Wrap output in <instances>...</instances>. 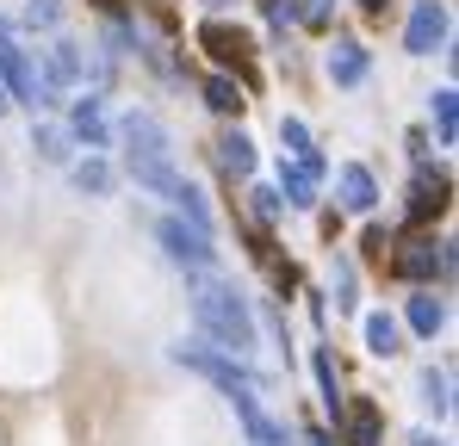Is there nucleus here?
Wrapping results in <instances>:
<instances>
[{"mask_svg": "<svg viewBox=\"0 0 459 446\" xmlns=\"http://www.w3.org/2000/svg\"><path fill=\"white\" fill-rule=\"evenodd\" d=\"M193 322H199V335H205L218 354H230V360H248V354L261 347L248 297L236 292V286H224V279H212V273L193 286Z\"/></svg>", "mask_w": 459, "mask_h": 446, "instance_id": "obj_1", "label": "nucleus"}, {"mask_svg": "<svg viewBox=\"0 0 459 446\" xmlns=\"http://www.w3.org/2000/svg\"><path fill=\"white\" fill-rule=\"evenodd\" d=\"M118 149H125V174H131L143 193L174 199L180 167H174V143H168V131H161L155 112H125V118H118Z\"/></svg>", "mask_w": 459, "mask_h": 446, "instance_id": "obj_2", "label": "nucleus"}, {"mask_svg": "<svg viewBox=\"0 0 459 446\" xmlns=\"http://www.w3.org/2000/svg\"><path fill=\"white\" fill-rule=\"evenodd\" d=\"M155 242L168 248V261L174 267H186V273H218V248H212V229H193L186 218H161L155 223Z\"/></svg>", "mask_w": 459, "mask_h": 446, "instance_id": "obj_3", "label": "nucleus"}, {"mask_svg": "<svg viewBox=\"0 0 459 446\" xmlns=\"http://www.w3.org/2000/svg\"><path fill=\"white\" fill-rule=\"evenodd\" d=\"M0 87H6L13 106H31V112H38V106H56V87L44 81V69H38L19 44H6V38H0Z\"/></svg>", "mask_w": 459, "mask_h": 446, "instance_id": "obj_4", "label": "nucleus"}, {"mask_svg": "<svg viewBox=\"0 0 459 446\" xmlns=\"http://www.w3.org/2000/svg\"><path fill=\"white\" fill-rule=\"evenodd\" d=\"M174 366H186V372H199L205 384H218L224 397H236V390H261V378L242 366V360H230V354H218V347H174Z\"/></svg>", "mask_w": 459, "mask_h": 446, "instance_id": "obj_5", "label": "nucleus"}, {"mask_svg": "<svg viewBox=\"0 0 459 446\" xmlns=\"http://www.w3.org/2000/svg\"><path fill=\"white\" fill-rule=\"evenodd\" d=\"M447 44V0H416L410 25H403V50L410 56H435Z\"/></svg>", "mask_w": 459, "mask_h": 446, "instance_id": "obj_6", "label": "nucleus"}, {"mask_svg": "<svg viewBox=\"0 0 459 446\" xmlns=\"http://www.w3.org/2000/svg\"><path fill=\"white\" fill-rule=\"evenodd\" d=\"M397 273L416 279V286H429L435 273H454V254H447V242H410L397 254Z\"/></svg>", "mask_w": 459, "mask_h": 446, "instance_id": "obj_7", "label": "nucleus"}, {"mask_svg": "<svg viewBox=\"0 0 459 446\" xmlns=\"http://www.w3.org/2000/svg\"><path fill=\"white\" fill-rule=\"evenodd\" d=\"M230 409L242 416V428H248V441H255V446H292V434H286V428L255 403V390H236V397H230Z\"/></svg>", "mask_w": 459, "mask_h": 446, "instance_id": "obj_8", "label": "nucleus"}, {"mask_svg": "<svg viewBox=\"0 0 459 446\" xmlns=\"http://www.w3.org/2000/svg\"><path fill=\"white\" fill-rule=\"evenodd\" d=\"M335 193H342V211H354V218H367V211L379 205V180H373L360 161L335 167Z\"/></svg>", "mask_w": 459, "mask_h": 446, "instance_id": "obj_9", "label": "nucleus"}, {"mask_svg": "<svg viewBox=\"0 0 459 446\" xmlns=\"http://www.w3.org/2000/svg\"><path fill=\"white\" fill-rule=\"evenodd\" d=\"M316 180H323L316 167L292 161V155H280V186H273V193H280V205H299V211H310V205H316Z\"/></svg>", "mask_w": 459, "mask_h": 446, "instance_id": "obj_10", "label": "nucleus"}, {"mask_svg": "<svg viewBox=\"0 0 459 446\" xmlns=\"http://www.w3.org/2000/svg\"><path fill=\"white\" fill-rule=\"evenodd\" d=\"M367 69H373V50H367V44L342 38V44L329 50V81H335V87H360V81H367Z\"/></svg>", "mask_w": 459, "mask_h": 446, "instance_id": "obj_11", "label": "nucleus"}, {"mask_svg": "<svg viewBox=\"0 0 459 446\" xmlns=\"http://www.w3.org/2000/svg\"><path fill=\"white\" fill-rule=\"evenodd\" d=\"M69 131H75L87 149H106L112 143V124H106V106L87 93V99H75V112H69Z\"/></svg>", "mask_w": 459, "mask_h": 446, "instance_id": "obj_12", "label": "nucleus"}, {"mask_svg": "<svg viewBox=\"0 0 459 446\" xmlns=\"http://www.w3.org/2000/svg\"><path fill=\"white\" fill-rule=\"evenodd\" d=\"M44 81L63 93V87H75L81 81V44H50L44 50Z\"/></svg>", "mask_w": 459, "mask_h": 446, "instance_id": "obj_13", "label": "nucleus"}, {"mask_svg": "<svg viewBox=\"0 0 459 446\" xmlns=\"http://www.w3.org/2000/svg\"><path fill=\"white\" fill-rule=\"evenodd\" d=\"M199 44H205L218 63H248V38H242V31H230V25H218V19H212V25H199Z\"/></svg>", "mask_w": 459, "mask_h": 446, "instance_id": "obj_14", "label": "nucleus"}, {"mask_svg": "<svg viewBox=\"0 0 459 446\" xmlns=\"http://www.w3.org/2000/svg\"><path fill=\"white\" fill-rule=\"evenodd\" d=\"M410 329H416L422 341H435V335L447 329V304H441L435 292H416L410 297Z\"/></svg>", "mask_w": 459, "mask_h": 446, "instance_id": "obj_15", "label": "nucleus"}, {"mask_svg": "<svg viewBox=\"0 0 459 446\" xmlns=\"http://www.w3.org/2000/svg\"><path fill=\"white\" fill-rule=\"evenodd\" d=\"M447 205V174H416V186H410V218L422 223L429 211H441Z\"/></svg>", "mask_w": 459, "mask_h": 446, "instance_id": "obj_16", "label": "nucleus"}, {"mask_svg": "<svg viewBox=\"0 0 459 446\" xmlns=\"http://www.w3.org/2000/svg\"><path fill=\"white\" fill-rule=\"evenodd\" d=\"M429 118H435V137H441V149L459 143V93L454 87H441L435 99H429Z\"/></svg>", "mask_w": 459, "mask_h": 446, "instance_id": "obj_17", "label": "nucleus"}, {"mask_svg": "<svg viewBox=\"0 0 459 446\" xmlns=\"http://www.w3.org/2000/svg\"><path fill=\"white\" fill-rule=\"evenodd\" d=\"M218 161H224L236 180H248V174H255V143H248V131H224V143H218Z\"/></svg>", "mask_w": 459, "mask_h": 446, "instance_id": "obj_18", "label": "nucleus"}, {"mask_svg": "<svg viewBox=\"0 0 459 446\" xmlns=\"http://www.w3.org/2000/svg\"><path fill=\"white\" fill-rule=\"evenodd\" d=\"M367 347H373L379 360H391V354L403 347V329H397V316H385V310H373V316H367Z\"/></svg>", "mask_w": 459, "mask_h": 446, "instance_id": "obj_19", "label": "nucleus"}, {"mask_svg": "<svg viewBox=\"0 0 459 446\" xmlns=\"http://www.w3.org/2000/svg\"><path fill=\"white\" fill-rule=\"evenodd\" d=\"M205 106L224 112V118H236V112H242V87H236L230 74H212V81H205Z\"/></svg>", "mask_w": 459, "mask_h": 446, "instance_id": "obj_20", "label": "nucleus"}, {"mask_svg": "<svg viewBox=\"0 0 459 446\" xmlns=\"http://www.w3.org/2000/svg\"><path fill=\"white\" fill-rule=\"evenodd\" d=\"M75 186L93 193V199H106V193H112V167H106L100 155H87V161H75Z\"/></svg>", "mask_w": 459, "mask_h": 446, "instance_id": "obj_21", "label": "nucleus"}, {"mask_svg": "<svg viewBox=\"0 0 459 446\" xmlns=\"http://www.w3.org/2000/svg\"><path fill=\"white\" fill-rule=\"evenodd\" d=\"M31 149H38L44 161H69V131H56V124H38V131H31Z\"/></svg>", "mask_w": 459, "mask_h": 446, "instance_id": "obj_22", "label": "nucleus"}, {"mask_svg": "<svg viewBox=\"0 0 459 446\" xmlns=\"http://www.w3.org/2000/svg\"><path fill=\"white\" fill-rule=\"evenodd\" d=\"M348 441L354 446H379V416H373V403H360V409L348 416Z\"/></svg>", "mask_w": 459, "mask_h": 446, "instance_id": "obj_23", "label": "nucleus"}, {"mask_svg": "<svg viewBox=\"0 0 459 446\" xmlns=\"http://www.w3.org/2000/svg\"><path fill=\"white\" fill-rule=\"evenodd\" d=\"M422 409H429V416H447V372H422Z\"/></svg>", "mask_w": 459, "mask_h": 446, "instance_id": "obj_24", "label": "nucleus"}, {"mask_svg": "<svg viewBox=\"0 0 459 446\" xmlns=\"http://www.w3.org/2000/svg\"><path fill=\"white\" fill-rule=\"evenodd\" d=\"M310 366H316V384H323V403H329V409H335V416H342V397H335V390H342V384H335V366H329V354H323V347H316V354H310Z\"/></svg>", "mask_w": 459, "mask_h": 446, "instance_id": "obj_25", "label": "nucleus"}, {"mask_svg": "<svg viewBox=\"0 0 459 446\" xmlns=\"http://www.w3.org/2000/svg\"><path fill=\"white\" fill-rule=\"evenodd\" d=\"M25 25H38V31L63 25V0H25Z\"/></svg>", "mask_w": 459, "mask_h": 446, "instance_id": "obj_26", "label": "nucleus"}, {"mask_svg": "<svg viewBox=\"0 0 459 446\" xmlns=\"http://www.w3.org/2000/svg\"><path fill=\"white\" fill-rule=\"evenodd\" d=\"M248 199H255V218H261V223H280V211H286V205H280V193H273V186H255V193H248Z\"/></svg>", "mask_w": 459, "mask_h": 446, "instance_id": "obj_27", "label": "nucleus"}, {"mask_svg": "<svg viewBox=\"0 0 459 446\" xmlns=\"http://www.w3.org/2000/svg\"><path fill=\"white\" fill-rule=\"evenodd\" d=\"M329 286H335V304H354V267H348V261H335Z\"/></svg>", "mask_w": 459, "mask_h": 446, "instance_id": "obj_28", "label": "nucleus"}, {"mask_svg": "<svg viewBox=\"0 0 459 446\" xmlns=\"http://www.w3.org/2000/svg\"><path fill=\"white\" fill-rule=\"evenodd\" d=\"M329 13H335V0H305V6H299V19H305L310 31H323V25H329Z\"/></svg>", "mask_w": 459, "mask_h": 446, "instance_id": "obj_29", "label": "nucleus"}, {"mask_svg": "<svg viewBox=\"0 0 459 446\" xmlns=\"http://www.w3.org/2000/svg\"><path fill=\"white\" fill-rule=\"evenodd\" d=\"M100 6H106V13H125V0H100Z\"/></svg>", "mask_w": 459, "mask_h": 446, "instance_id": "obj_30", "label": "nucleus"}, {"mask_svg": "<svg viewBox=\"0 0 459 446\" xmlns=\"http://www.w3.org/2000/svg\"><path fill=\"white\" fill-rule=\"evenodd\" d=\"M360 6H367V13H379V6H385V0H360Z\"/></svg>", "mask_w": 459, "mask_h": 446, "instance_id": "obj_31", "label": "nucleus"}, {"mask_svg": "<svg viewBox=\"0 0 459 446\" xmlns=\"http://www.w3.org/2000/svg\"><path fill=\"white\" fill-rule=\"evenodd\" d=\"M310 446H329V434H310Z\"/></svg>", "mask_w": 459, "mask_h": 446, "instance_id": "obj_32", "label": "nucleus"}, {"mask_svg": "<svg viewBox=\"0 0 459 446\" xmlns=\"http://www.w3.org/2000/svg\"><path fill=\"white\" fill-rule=\"evenodd\" d=\"M6 106H13V99H6V87H0V112H6Z\"/></svg>", "mask_w": 459, "mask_h": 446, "instance_id": "obj_33", "label": "nucleus"}, {"mask_svg": "<svg viewBox=\"0 0 459 446\" xmlns=\"http://www.w3.org/2000/svg\"><path fill=\"white\" fill-rule=\"evenodd\" d=\"M0 38H6V19H0Z\"/></svg>", "mask_w": 459, "mask_h": 446, "instance_id": "obj_34", "label": "nucleus"}, {"mask_svg": "<svg viewBox=\"0 0 459 446\" xmlns=\"http://www.w3.org/2000/svg\"><path fill=\"white\" fill-rule=\"evenodd\" d=\"M212 6H230V0H212Z\"/></svg>", "mask_w": 459, "mask_h": 446, "instance_id": "obj_35", "label": "nucleus"}]
</instances>
